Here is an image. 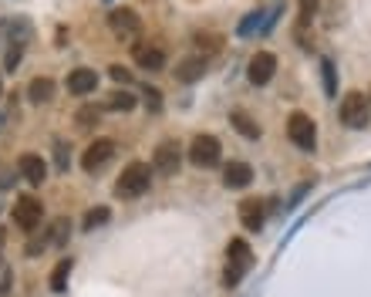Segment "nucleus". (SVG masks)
Returning <instances> with one entry per match:
<instances>
[{"instance_id": "20e7f679", "label": "nucleus", "mask_w": 371, "mask_h": 297, "mask_svg": "<svg viewBox=\"0 0 371 297\" xmlns=\"http://www.w3.org/2000/svg\"><path fill=\"white\" fill-rule=\"evenodd\" d=\"M220 159H223V145L216 135L203 132V135H196V139L189 142V162H193V166L213 169V166H220Z\"/></svg>"}, {"instance_id": "393cba45", "label": "nucleus", "mask_w": 371, "mask_h": 297, "mask_svg": "<svg viewBox=\"0 0 371 297\" xmlns=\"http://www.w3.org/2000/svg\"><path fill=\"white\" fill-rule=\"evenodd\" d=\"M68 237H71V220H68V216H61V220H55L48 243H51V247H65V243H68Z\"/></svg>"}, {"instance_id": "2eb2a0df", "label": "nucleus", "mask_w": 371, "mask_h": 297, "mask_svg": "<svg viewBox=\"0 0 371 297\" xmlns=\"http://www.w3.org/2000/svg\"><path fill=\"white\" fill-rule=\"evenodd\" d=\"M250 183H253V169H250L247 162L233 159V162L223 166V186H226V189H247Z\"/></svg>"}, {"instance_id": "423d86ee", "label": "nucleus", "mask_w": 371, "mask_h": 297, "mask_svg": "<svg viewBox=\"0 0 371 297\" xmlns=\"http://www.w3.org/2000/svg\"><path fill=\"white\" fill-rule=\"evenodd\" d=\"M152 166L159 176H176L179 166H182V145L176 139H165L155 145V156H152Z\"/></svg>"}, {"instance_id": "9d476101", "label": "nucleus", "mask_w": 371, "mask_h": 297, "mask_svg": "<svg viewBox=\"0 0 371 297\" xmlns=\"http://www.w3.org/2000/svg\"><path fill=\"white\" fill-rule=\"evenodd\" d=\"M109 28H111V34H115V38L128 41L132 34H138L142 21H138L135 11H128V7H118V11H111V14H109Z\"/></svg>"}, {"instance_id": "4be33fe9", "label": "nucleus", "mask_w": 371, "mask_h": 297, "mask_svg": "<svg viewBox=\"0 0 371 297\" xmlns=\"http://www.w3.org/2000/svg\"><path fill=\"white\" fill-rule=\"evenodd\" d=\"M135 105H138V99L132 91H111L109 101H105V108H111V112H132Z\"/></svg>"}, {"instance_id": "5701e85b", "label": "nucleus", "mask_w": 371, "mask_h": 297, "mask_svg": "<svg viewBox=\"0 0 371 297\" xmlns=\"http://www.w3.org/2000/svg\"><path fill=\"white\" fill-rule=\"evenodd\" d=\"M196 44H199V51L203 55H220L223 51V38L220 34H209V30H196Z\"/></svg>"}, {"instance_id": "f8f14e48", "label": "nucleus", "mask_w": 371, "mask_h": 297, "mask_svg": "<svg viewBox=\"0 0 371 297\" xmlns=\"http://www.w3.org/2000/svg\"><path fill=\"white\" fill-rule=\"evenodd\" d=\"M132 57L142 71H162L165 68V51L155 47V44H135L132 47Z\"/></svg>"}, {"instance_id": "dca6fc26", "label": "nucleus", "mask_w": 371, "mask_h": 297, "mask_svg": "<svg viewBox=\"0 0 371 297\" xmlns=\"http://www.w3.org/2000/svg\"><path fill=\"white\" fill-rule=\"evenodd\" d=\"M34 28H31L28 17H7L0 21V38H11V44H28Z\"/></svg>"}, {"instance_id": "a878e982", "label": "nucleus", "mask_w": 371, "mask_h": 297, "mask_svg": "<svg viewBox=\"0 0 371 297\" xmlns=\"http://www.w3.org/2000/svg\"><path fill=\"white\" fill-rule=\"evenodd\" d=\"M263 17H267L263 11H253V14H247L240 24H236V34H240V38H247V34H253V30H263Z\"/></svg>"}, {"instance_id": "9b49d317", "label": "nucleus", "mask_w": 371, "mask_h": 297, "mask_svg": "<svg viewBox=\"0 0 371 297\" xmlns=\"http://www.w3.org/2000/svg\"><path fill=\"white\" fill-rule=\"evenodd\" d=\"M17 172H21L31 186H41L44 179H48V162H44L38 152H24L21 162H17Z\"/></svg>"}, {"instance_id": "c85d7f7f", "label": "nucleus", "mask_w": 371, "mask_h": 297, "mask_svg": "<svg viewBox=\"0 0 371 297\" xmlns=\"http://www.w3.org/2000/svg\"><path fill=\"white\" fill-rule=\"evenodd\" d=\"M317 4H321V0H301V24H311V21H314Z\"/></svg>"}, {"instance_id": "2f4dec72", "label": "nucleus", "mask_w": 371, "mask_h": 297, "mask_svg": "<svg viewBox=\"0 0 371 297\" xmlns=\"http://www.w3.org/2000/svg\"><path fill=\"white\" fill-rule=\"evenodd\" d=\"M11 281H14V277H11V270H4V274H0V297L11 294Z\"/></svg>"}, {"instance_id": "39448f33", "label": "nucleus", "mask_w": 371, "mask_h": 297, "mask_svg": "<svg viewBox=\"0 0 371 297\" xmlns=\"http://www.w3.org/2000/svg\"><path fill=\"white\" fill-rule=\"evenodd\" d=\"M287 135H290V142H294L297 149H304V152H314V149H317V125H314V118H311V115L290 112Z\"/></svg>"}, {"instance_id": "a211bd4d", "label": "nucleus", "mask_w": 371, "mask_h": 297, "mask_svg": "<svg viewBox=\"0 0 371 297\" xmlns=\"http://www.w3.org/2000/svg\"><path fill=\"white\" fill-rule=\"evenodd\" d=\"M230 125L243 135V139H250V142H257L260 139V125L253 122V115H247L243 108H236V112H230Z\"/></svg>"}, {"instance_id": "bb28decb", "label": "nucleus", "mask_w": 371, "mask_h": 297, "mask_svg": "<svg viewBox=\"0 0 371 297\" xmlns=\"http://www.w3.org/2000/svg\"><path fill=\"white\" fill-rule=\"evenodd\" d=\"M74 122H78L82 128H95L98 122H101V108H95V105H84V108H78Z\"/></svg>"}, {"instance_id": "1a4fd4ad", "label": "nucleus", "mask_w": 371, "mask_h": 297, "mask_svg": "<svg viewBox=\"0 0 371 297\" xmlns=\"http://www.w3.org/2000/svg\"><path fill=\"white\" fill-rule=\"evenodd\" d=\"M277 74V55L274 51H257L247 65V78L253 85H267L270 78Z\"/></svg>"}, {"instance_id": "aec40b11", "label": "nucleus", "mask_w": 371, "mask_h": 297, "mask_svg": "<svg viewBox=\"0 0 371 297\" xmlns=\"http://www.w3.org/2000/svg\"><path fill=\"white\" fill-rule=\"evenodd\" d=\"M28 99L34 101V105H44V101L55 99V82L51 78H34L28 85Z\"/></svg>"}, {"instance_id": "6ab92c4d", "label": "nucleus", "mask_w": 371, "mask_h": 297, "mask_svg": "<svg viewBox=\"0 0 371 297\" xmlns=\"http://www.w3.org/2000/svg\"><path fill=\"white\" fill-rule=\"evenodd\" d=\"M71 270H74V260H71V257H61L57 267L51 270V291H55V294H65V291H68Z\"/></svg>"}, {"instance_id": "473e14b6", "label": "nucleus", "mask_w": 371, "mask_h": 297, "mask_svg": "<svg viewBox=\"0 0 371 297\" xmlns=\"http://www.w3.org/2000/svg\"><path fill=\"white\" fill-rule=\"evenodd\" d=\"M4 240H7V233H4V227H0V247H4Z\"/></svg>"}, {"instance_id": "f03ea898", "label": "nucleus", "mask_w": 371, "mask_h": 297, "mask_svg": "<svg viewBox=\"0 0 371 297\" xmlns=\"http://www.w3.org/2000/svg\"><path fill=\"white\" fill-rule=\"evenodd\" d=\"M338 118H341L344 128H368L371 122V101L361 95V91H348L341 99V108H338Z\"/></svg>"}, {"instance_id": "4468645a", "label": "nucleus", "mask_w": 371, "mask_h": 297, "mask_svg": "<svg viewBox=\"0 0 371 297\" xmlns=\"http://www.w3.org/2000/svg\"><path fill=\"white\" fill-rule=\"evenodd\" d=\"M68 91L74 95V99H82V95H92L98 88V71H92V68H74L68 74Z\"/></svg>"}, {"instance_id": "c756f323", "label": "nucleus", "mask_w": 371, "mask_h": 297, "mask_svg": "<svg viewBox=\"0 0 371 297\" xmlns=\"http://www.w3.org/2000/svg\"><path fill=\"white\" fill-rule=\"evenodd\" d=\"M109 74H111V78H115V82H122V85H125V82H128V78H132V71L125 68V65H111V68H109Z\"/></svg>"}, {"instance_id": "7ed1b4c3", "label": "nucleus", "mask_w": 371, "mask_h": 297, "mask_svg": "<svg viewBox=\"0 0 371 297\" xmlns=\"http://www.w3.org/2000/svg\"><path fill=\"white\" fill-rule=\"evenodd\" d=\"M226 287H236V284L243 281V274H247L250 267H253V250H250L247 240H230V247H226Z\"/></svg>"}, {"instance_id": "ddd939ff", "label": "nucleus", "mask_w": 371, "mask_h": 297, "mask_svg": "<svg viewBox=\"0 0 371 297\" xmlns=\"http://www.w3.org/2000/svg\"><path fill=\"white\" fill-rule=\"evenodd\" d=\"M240 223H243L250 233H260L263 223H267L263 199H243V203H240Z\"/></svg>"}, {"instance_id": "7c9ffc66", "label": "nucleus", "mask_w": 371, "mask_h": 297, "mask_svg": "<svg viewBox=\"0 0 371 297\" xmlns=\"http://www.w3.org/2000/svg\"><path fill=\"white\" fill-rule=\"evenodd\" d=\"M145 105H149L152 112H159V108H162V95L152 91V88H145Z\"/></svg>"}, {"instance_id": "f257e3e1", "label": "nucleus", "mask_w": 371, "mask_h": 297, "mask_svg": "<svg viewBox=\"0 0 371 297\" xmlns=\"http://www.w3.org/2000/svg\"><path fill=\"white\" fill-rule=\"evenodd\" d=\"M152 186V166L149 162H128L122 172H118V183H115V193L122 199H135L142 193H149Z\"/></svg>"}, {"instance_id": "6e6552de", "label": "nucleus", "mask_w": 371, "mask_h": 297, "mask_svg": "<svg viewBox=\"0 0 371 297\" xmlns=\"http://www.w3.org/2000/svg\"><path fill=\"white\" fill-rule=\"evenodd\" d=\"M41 220H44V206H41V199H34V196H21L14 203V223L21 230H38L41 227Z\"/></svg>"}, {"instance_id": "cd10ccee", "label": "nucleus", "mask_w": 371, "mask_h": 297, "mask_svg": "<svg viewBox=\"0 0 371 297\" xmlns=\"http://www.w3.org/2000/svg\"><path fill=\"white\" fill-rule=\"evenodd\" d=\"M21 61H24V44H11V47H7V55H4V68L14 71Z\"/></svg>"}, {"instance_id": "f3484780", "label": "nucleus", "mask_w": 371, "mask_h": 297, "mask_svg": "<svg viewBox=\"0 0 371 297\" xmlns=\"http://www.w3.org/2000/svg\"><path fill=\"white\" fill-rule=\"evenodd\" d=\"M203 71H206V57L196 55V57H182L172 74H176V82H182V85H193V82L203 78Z\"/></svg>"}, {"instance_id": "b1692460", "label": "nucleus", "mask_w": 371, "mask_h": 297, "mask_svg": "<svg viewBox=\"0 0 371 297\" xmlns=\"http://www.w3.org/2000/svg\"><path fill=\"white\" fill-rule=\"evenodd\" d=\"M321 74H324V95L334 99V95H338V71H334V61H331V57H321Z\"/></svg>"}, {"instance_id": "0eeeda50", "label": "nucleus", "mask_w": 371, "mask_h": 297, "mask_svg": "<svg viewBox=\"0 0 371 297\" xmlns=\"http://www.w3.org/2000/svg\"><path fill=\"white\" fill-rule=\"evenodd\" d=\"M111 156H115V142H111V139H95L82 152V169L95 176V172H101L105 166H109Z\"/></svg>"}, {"instance_id": "412c9836", "label": "nucleus", "mask_w": 371, "mask_h": 297, "mask_svg": "<svg viewBox=\"0 0 371 297\" xmlns=\"http://www.w3.org/2000/svg\"><path fill=\"white\" fill-rule=\"evenodd\" d=\"M109 220H111V210H109V206H92V210L84 213V220H82V230H84V233H92V230L105 227Z\"/></svg>"}, {"instance_id": "72a5a7b5", "label": "nucleus", "mask_w": 371, "mask_h": 297, "mask_svg": "<svg viewBox=\"0 0 371 297\" xmlns=\"http://www.w3.org/2000/svg\"><path fill=\"white\" fill-rule=\"evenodd\" d=\"M0 95H4V82H0Z\"/></svg>"}]
</instances>
